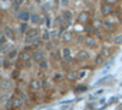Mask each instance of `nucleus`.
Instances as JSON below:
<instances>
[{"label":"nucleus","mask_w":122,"mask_h":110,"mask_svg":"<svg viewBox=\"0 0 122 110\" xmlns=\"http://www.w3.org/2000/svg\"><path fill=\"white\" fill-rule=\"evenodd\" d=\"M37 38H38V31L37 29H29V31L26 33L25 42L26 43H33Z\"/></svg>","instance_id":"f257e3e1"},{"label":"nucleus","mask_w":122,"mask_h":110,"mask_svg":"<svg viewBox=\"0 0 122 110\" xmlns=\"http://www.w3.org/2000/svg\"><path fill=\"white\" fill-rule=\"evenodd\" d=\"M101 15H104V16H109L110 14H112V5H110L107 3H104V4H101Z\"/></svg>","instance_id":"f03ea898"},{"label":"nucleus","mask_w":122,"mask_h":110,"mask_svg":"<svg viewBox=\"0 0 122 110\" xmlns=\"http://www.w3.org/2000/svg\"><path fill=\"white\" fill-rule=\"evenodd\" d=\"M88 20H89V15L87 12H81L77 17V22L81 23V25H83V23H87L88 22Z\"/></svg>","instance_id":"7ed1b4c3"},{"label":"nucleus","mask_w":122,"mask_h":110,"mask_svg":"<svg viewBox=\"0 0 122 110\" xmlns=\"http://www.w3.org/2000/svg\"><path fill=\"white\" fill-rule=\"evenodd\" d=\"M84 43H86V45L88 48H94L95 47V39L93 37H87L84 39Z\"/></svg>","instance_id":"20e7f679"},{"label":"nucleus","mask_w":122,"mask_h":110,"mask_svg":"<svg viewBox=\"0 0 122 110\" xmlns=\"http://www.w3.org/2000/svg\"><path fill=\"white\" fill-rule=\"evenodd\" d=\"M43 58H44V53L42 52V50H36L34 52V54H33V59L36 60V61H40V60H43Z\"/></svg>","instance_id":"39448f33"},{"label":"nucleus","mask_w":122,"mask_h":110,"mask_svg":"<svg viewBox=\"0 0 122 110\" xmlns=\"http://www.w3.org/2000/svg\"><path fill=\"white\" fill-rule=\"evenodd\" d=\"M4 33H5V37H9L10 39H15L14 32H12V29L10 28V27H5V29H4Z\"/></svg>","instance_id":"423d86ee"},{"label":"nucleus","mask_w":122,"mask_h":110,"mask_svg":"<svg viewBox=\"0 0 122 110\" xmlns=\"http://www.w3.org/2000/svg\"><path fill=\"white\" fill-rule=\"evenodd\" d=\"M18 18L21 20V21H28V20L30 18V16H29L28 12H26V11L23 12V11H22V12L18 14Z\"/></svg>","instance_id":"0eeeda50"},{"label":"nucleus","mask_w":122,"mask_h":110,"mask_svg":"<svg viewBox=\"0 0 122 110\" xmlns=\"http://www.w3.org/2000/svg\"><path fill=\"white\" fill-rule=\"evenodd\" d=\"M78 59L79 60H88L89 59V53H87V52H79L78 53Z\"/></svg>","instance_id":"6e6552de"},{"label":"nucleus","mask_w":122,"mask_h":110,"mask_svg":"<svg viewBox=\"0 0 122 110\" xmlns=\"http://www.w3.org/2000/svg\"><path fill=\"white\" fill-rule=\"evenodd\" d=\"M71 39H72V33L71 32H65L64 36H62V41L64 42H70Z\"/></svg>","instance_id":"1a4fd4ad"},{"label":"nucleus","mask_w":122,"mask_h":110,"mask_svg":"<svg viewBox=\"0 0 122 110\" xmlns=\"http://www.w3.org/2000/svg\"><path fill=\"white\" fill-rule=\"evenodd\" d=\"M62 56H64L65 59H68V58L71 56V50H70V48L65 47V48L62 49Z\"/></svg>","instance_id":"9d476101"},{"label":"nucleus","mask_w":122,"mask_h":110,"mask_svg":"<svg viewBox=\"0 0 122 110\" xmlns=\"http://www.w3.org/2000/svg\"><path fill=\"white\" fill-rule=\"evenodd\" d=\"M39 87H40V82H39V81H37V79H34V81L30 82V88L34 89V91L39 89Z\"/></svg>","instance_id":"9b49d317"},{"label":"nucleus","mask_w":122,"mask_h":110,"mask_svg":"<svg viewBox=\"0 0 122 110\" xmlns=\"http://www.w3.org/2000/svg\"><path fill=\"white\" fill-rule=\"evenodd\" d=\"M20 59H21V60H25V61H28V60L30 59V55H29L27 52H22L21 54H20Z\"/></svg>","instance_id":"f8f14e48"},{"label":"nucleus","mask_w":122,"mask_h":110,"mask_svg":"<svg viewBox=\"0 0 122 110\" xmlns=\"http://www.w3.org/2000/svg\"><path fill=\"white\" fill-rule=\"evenodd\" d=\"M114 43H115L116 45H121V44H122V33L117 34V36L114 38Z\"/></svg>","instance_id":"ddd939ff"},{"label":"nucleus","mask_w":122,"mask_h":110,"mask_svg":"<svg viewBox=\"0 0 122 110\" xmlns=\"http://www.w3.org/2000/svg\"><path fill=\"white\" fill-rule=\"evenodd\" d=\"M62 17H64V20H66L67 22H70L71 18H72V12H71V11H65L64 15H62Z\"/></svg>","instance_id":"4468645a"},{"label":"nucleus","mask_w":122,"mask_h":110,"mask_svg":"<svg viewBox=\"0 0 122 110\" xmlns=\"http://www.w3.org/2000/svg\"><path fill=\"white\" fill-rule=\"evenodd\" d=\"M104 59H105V56H104L103 54L98 55V58L95 59V64H97V65H101V64H103V61H104Z\"/></svg>","instance_id":"2eb2a0df"},{"label":"nucleus","mask_w":122,"mask_h":110,"mask_svg":"<svg viewBox=\"0 0 122 110\" xmlns=\"http://www.w3.org/2000/svg\"><path fill=\"white\" fill-rule=\"evenodd\" d=\"M30 21L34 22V23H38V22H39V16H38L37 14H33L32 16H30Z\"/></svg>","instance_id":"dca6fc26"},{"label":"nucleus","mask_w":122,"mask_h":110,"mask_svg":"<svg viewBox=\"0 0 122 110\" xmlns=\"http://www.w3.org/2000/svg\"><path fill=\"white\" fill-rule=\"evenodd\" d=\"M39 66L42 67V68H46L48 67V64H46L45 60H40V61H39Z\"/></svg>","instance_id":"f3484780"},{"label":"nucleus","mask_w":122,"mask_h":110,"mask_svg":"<svg viewBox=\"0 0 122 110\" xmlns=\"http://www.w3.org/2000/svg\"><path fill=\"white\" fill-rule=\"evenodd\" d=\"M40 44H42V41H40V39H39V38H37V39H36V41L33 42V47H34V48H38V47H39Z\"/></svg>","instance_id":"a211bd4d"},{"label":"nucleus","mask_w":122,"mask_h":110,"mask_svg":"<svg viewBox=\"0 0 122 110\" xmlns=\"http://www.w3.org/2000/svg\"><path fill=\"white\" fill-rule=\"evenodd\" d=\"M16 55H17V50L15 49V50H11V52H10L9 58H10V59H14V58H16Z\"/></svg>","instance_id":"6ab92c4d"},{"label":"nucleus","mask_w":122,"mask_h":110,"mask_svg":"<svg viewBox=\"0 0 122 110\" xmlns=\"http://www.w3.org/2000/svg\"><path fill=\"white\" fill-rule=\"evenodd\" d=\"M23 1H25V0H14V4L17 5V6H20V5L23 4Z\"/></svg>","instance_id":"aec40b11"},{"label":"nucleus","mask_w":122,"mask_h":110,"mask_svg":"<svg viewBox=\"0 0 122 110\" xmlns=\"http://www.w3.org/2000/svg\"><path fill=\"white\" fill-rule=\"evenodd\" d=\"M60 3H61L62 6H67L70 4V0H60Z\"/></svg>","instance_id":"412c9836"},{"label":"nucleus","mask_w":122,"mask_h":110,"mask_svg":"<svg viewBox=\"0 0 122 110\" xmlns=\"http://www.w3.org/2000/svg\"><path fill=\"white\" fill-rule=\"evenodd\" d=\"M118 1V0H105V3H107V4H110V5H114V4H116Z\"/></svg>","instance_id":"4be33fe9"},{"label":"nucleus","mask_w":122,"mask_h":110,"mask_svg":"<svg viewBox=\"0 0 122 110\" xmlns=\"http://www.w3.org/2000/svg\"><path fill=\"white\" fill-rule=\"evenodd\" d=\"M26 29H27V25H26V23H22V25H21V32H22V33L26 32Z\"/></svg>","instance_id":"5701e85b"},{"label":"nucleus","mask_w":122,"mask_h":110,"mask_svg":"<svg viewBox=\"0 0 122 110\" xmlns=\"http://www.w3.org/2000/svg\"><path fill=\"white\" fill-rule=\"evenodd\" d=\"M49 37H50V36L48 34V32H44V33H43V38L45 39V41H48V39H49Z\"/></svg>","instance_id":"b1692460"},{"label":"nucleus","mask_w":122,"mask_h":110,"mask_svg":"<svg viewBox=\"0 0 122 110\" xmlns=\"http://www.w3.org/2000/svg\"><path fill=\"white\" fill-rule=\"evenodd\" d=\"M50 25H51V23H50V20H49V17H46V26L49 27Z\"/></svg>","instance_id":"393cba45"},{"label":"nucleus","mask_w":122,"mask_h":110,"mask_svg":"<svg viewBox=\"0 0 122 110\" xmlns=\"http://www.w3.org/2000/svg\"><path fill=\"white\" fill-rule=\"evenodd\" d=\"M3 37H4V34H3V33H1V32H0V39H1V38H3Z\"/></svg>","instance_id":"a878e982"}]
</instances>
